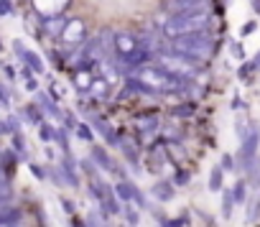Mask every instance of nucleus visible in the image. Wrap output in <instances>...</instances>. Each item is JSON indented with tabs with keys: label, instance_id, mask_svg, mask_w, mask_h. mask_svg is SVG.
<instances>
[{
	"label": "nucleus",
	"instance_id": "1",
	"mask_svg": "<svg viewBox=\"0 0 260 227\" xmlns=\"http://www.w3.org/2000/svg\"><path fill=\"white\" fill-rule=\"evenodd\" d=\"M133 84L136 89H143V92H181L184 89V79L166 72L164 67H151V64H143L138 69H133Z\"/></svg>",
	"mask_w": 260,
	"mask_h": 227
},
{
	"label": "nucleus",
	"instance_id": "2",
	"mask_svg": "<svg viewBox=\"0 0 260 227\" xmlns=\"http://www.w3.org/2000/svg\"><path fill=\"white\" fill-rule=\"evenodd\" d=\"M209 23H212V16L202 6V8H194V11L171 13L169 18H164L161 31H164L166 39H179V36H186V34H194V31H207Z\"/></svg>",
	"mask_w": 260,
	"mask_h": 227
},
{
	"label": "nucleus",
	"instance_id": "3",
	"mask_svg": "<svg viewBox=\"0 0 260 227\" xmlns=\"http://www.w3.org/2000/svg\"><path fill=\"white\" fill-rule=\"evenodd\" d=\"M171 49L191 61H202L207 56H212L214 51V39L209 36V31H194L179 39H171Z\"/></svg>",
	"mask_w": 260,
	"mask_h": 227
},
{
	"label": "nucleus",
	"instance_id": "4",
	"mask_svg": "<svg viewBox=\"0 0 260 227\" xmlns=\"http://www.w3.org/2000/svg\"><path fill=\"white\" fill-rule=\"evenodd\" d=\"M158 67H164L166 72H171V74H176V77H181V79H191L194 74H197V67H194V61L191 59H186V56H181V54H169V56H161L158 59Z\"/></svg>",
	"mask_w": 260,
	"mask_h": 227
},
{
	"label": "nucleus",
	"instance_id": "5",
	"mask_svg": "<svg viewBox=\"0 0 260 227\" xmlns=\"http://www.w3.org/2000/svg\"><path fill=\"white\" fill-rule=\"evenodd\" d=\"M59 39L67 46H82V44H87V23L82 18H67L64 31H61Z\"/></svg>",
	"mask_w": 260,
	"mask_h": 227
},
{
	"label": "nucleus",
	"instance_id": "6",
	"mask_svg": "<svg viewBox=\"0 0 260 227\" xmlns=\"http://www.w3.org/2000/svg\"><path fill=\"white\" fill-rule=\"evenodd\" d=\"M257 143H260V128L257 125H250V131L240 138V158H242V166L247 169L255 158V151H257Z\"/></svg>",
	"mask_w": 260,
	"mask_h": 227
},
{
	"label": "nucleus",
	"instance_id": "7",
	"mask_svg": "<svg viewBox=\"0 0 260 227\" xmlns=\"http://www.w3.org/2000/svg\"><path fill=\"white\" fill-rule=\"evenodd\" d=\"M67 6H69V0H34V11H36L41 18L61 16Z\"/></svg>",
	"mask_w": 260,
	"mask_h": 227
},
{
	"label": "nucleus",
	"instance_id": "8",
	"mask_svg": "<svg viewBox=\"0 0 260 227\" xmlns=\"http://www.w3.org/2000/svg\"><path fill=\"white\" fill-rule=\"evenodd\" d=\"M92 161L100 166V169H105V171H110V174H117L120 169H117V164L107 156V151L105 148H100V146H94L92 148Z\"/></svg>",
	"mask_w": 260,
	"mask_h": 227
},
{
	"label": "nucleus",
	"instance_id": "9",
	"mask_svg": "<svg viewBox=\"0 0 260 227\" xmlns=\"http://www.w3.org/2000/svg\"><path fill=\"white\" fill-rule=\"evenodd\" d=\"M64 23H67V18H64V16L41 18V28H44V34H49V36H61V31H64Z\"/></svg>",
	"mask_w": 260,
	"mask_h": 227
},
{
	"label": "nucleus",
	"instance_id": "10",
	"mask_svg": "<svg viewBox=\"0 0 260 227\" xmlns=\"http://www.w3.org/2000/svg\"><path fill=\"white\" fill-rule=\"evenodd\" d=\"M87 92H89V97H94V100H105L107 92H110V82H107L105 77H94Z\"/></svg>",
	"mask_w": 260,
	"mask_h": 227
},
{
	"label": "nucleus",
	"instance_id": "11",
	"mask_svg": "<svg viewBox=\"0 0 260 227\" xmlns=\"http://www.w3.org/2000/svg\"><path fill=\"white\" fill-rule=\"evenodd\" d=\"M166 6H169L174 13H184V11L202 8V6H204V0H166Z\"/></svg>",
	"mask_w": 260,
	"mask_h": 227
},
{
	"label": "nucleus",
	"instance_id": "12",
	"mask_svg": "<svg viewBox=\"0 0 260 227\" xmlns=\"http://www.w3.org/2000/svg\"><path fill=\"white\" fill-rule=\"evenodd\" d=\"M115 194H117V199L120 202H136V194H138V189L130 184V181H117V186H115Z\"/></svg>",
	"mask_w": 260,
	"mask_h": 227
},
{
	"label": "nucleus",
	"instance_id": "13",
	"mask_svg": "<svg viewBox=\"0 0 260 227\" xmlns=\"http://www.w3.org/2000/svg\"><path fill=\"white\" fill-rule=\"evenodd\" d=\"M117 146H120L122 156H125V158H127L130 164H133V166H138V161H141V151H138V148H136L133 143H130L127 138H120V143H117Z\"/></svg>",
	"mask_w": 260,
	"mask_h": 227
},
{
	"label": "nucleus",
	"instance_id": "14",
	"mask_svg": "<svg viewBox=\"0 0 260 227\" xmlns=\"http://www.w3.org/2000/svg\"><path fill=\"white\" fill-rule=\"evenodd\" d=\"M151 194H153L158 202H171V199H174V184H169V181H158V184L151 189Z\"/></svg>",
	"mask_w": 260,
	"mask_h": 227
},
{
	"label": "nucleus",
	"instance_id": "15",
	"mask_svg": "<svg viewBox=\"0 0 260 227\" xmlns=\"http://www.w3.org/2000/svg\"><path fill=\"white\" fill-rule=\"evenodd\" d=\"M21 59H23V61H26V67H28V69H34L36 74H41V72H44V61L39 59V54H34V51H28V49H26V51L21 54Z\"/></svg>",
	"mask_w": 260,
	"mask_h": 227
},
{
	"label": "nucleus",
	"instance_id": "16",
	"mask_svg": "<svg viewBox=\"0 0 260 227\" xmlns=\"http://www.w3.org/2000/svg\"><path fill=\"white\" fill-rule=\"evenodd\" d=\"M222 179H224V169L222 166H214L212 174H209V189L212 191H222Z\"/></svg>",
	"mask_w": 260,
	"mask_h": 227
},
{
	"label": "nucleus",
	"instance_id": "17",
	"mask_svg": "<svg viewBox=\"0 0 260 227\" xmlns=\"http://www.w3.org/2000/svg\"><path fill=\"white\" fill-rule=\"evenodd\" d=\"M36 97H39V105H41V107L49 112V115H54V118H61V110H59V107H56V105H54V102H51L46 94H41V92H39Z\"/></svg>",
	"mask_w": 260,
	"mask_h": 227
},
{
	"label": "nucleus",
	"instance_id": "18",
	"mask_svg": "<svg viewBox=\"0 0 260 227\" xmlns=\"http://www.w3.org/2000/svg\"><path fill=\"white\" fill-rule=\"evenodd\" d=\"M232 204H235L232 191H222V217H224V219L232 217Z\"/></svg>",
	"mask_w": 260,
	"mask_h": 227
},
{
	"label": "nucleus",
	"instance_id": "19",
	"mask_svg": "<svg viewBox=\"0 0 260 227\" xmlns=\"http://www.w3.org/2000/svg\"><path fill=\"white\" fill-rule=\"evenodd\" d=\"M39 133H41V141H44V143L56 141V131H54V128H49V125H44V123L39 125Z\"/></svg>",
	"mask_w": 260,
	"mask_h": 227
},
{
	"label": "nucleus",
	"instance_id": "20",
	"mask_svg": "<svg viewBox=\"0 0 260 227\" xmlns=\"http://www.w3.org/2000/svg\"><path fill=\"white\" fill-rule=\"evenodd\" d=\"M138 128L141 131H156L158 128V120L156 118H138Z\"/></svg>",
	"mask_w": 260,
	"mask_h": 227
},
{
	"label": "nucleus",
	"instance_id": "21",
	"mask_svg": "<svg viewBox=\"0 0 260 227\" xmlns=\"http://www.w3.org/2000/svg\"><path fill=\"white\" fill-rule=\"evenodd\" d=\"M232 197H235V204H242V202H245V184H242V181H237V184H235Z\"/></svg>",
	"mask_w": 260,
	"mask_h": 227
},
{
	"label": "nucleus",
	"instance_id": "22",
	"mask_svg": "<svg viewBox=\"0 0 260 227\" xmlns=\"http://www.w3.org/2000/svg\"><path fill=\"white\" fill-rule=\"evenodd\" d=\"M77 136H79L82 141H92V128L84 125V123H77Z\"/></svg>",
	"mask_w": 260,
	"mask_h": 227
},
{
	"label": "nucleus",
	"instance_id": "23",
	"mask_svg": "<svg viewBox=\"0 0 260 227\" xmlns=\"http://www.w3.org/2000/svg\"><path fill=\"white\" fill-rule=\"evenodd\" d=\"M174 184H176V186H186V184H189V171H176Z\"/></svg>",
	"mask_w": 260,
	"mask_h": 227
},
{
	"label": "nucleus",
	"instance_id": "24",
	"mask_svg": "<svg viewBox=\"0 0 260 227\" xmlns=\"http://www.w3.org/2000/svg\"><path fill=\"white\" fill-rule=\"evenodd\" d=\"M125 217H127L130 224H138V222H141V214H138L133 207H127V209H125Z\"/></svg>",
	"mask_w": 260,
	"mask_h": 227
},
{
	"label": "nucleus",
	"instance_id": "25",
	"mask_svg": "<svg viewBox=\"0 0 260 227\" xmlns=\"http://www.w3.org/2000/svg\"><path fill=\"white\" fill-rule=\"evenodd\" d=\"M13 13V3L11 0H0V16H11Z\"/></svg>",
	"mask_w": 260,
	"mask_h": 227
},
{
	"label": "nucleus",
	"instance_id": "26",
	"mask_svg": "<svg viewBox=\"0 0 260 227\" xmlns=\"http://www.w3.org/2000/svg\"><path fill=\"white\" fill-rule=\"evenodd\" d=\"M26 115H28V120H34V123L41 120V112H36V107H26Z\"/></svg>",
	"mask_w": 260,
	"mask_h": 227
},
{
	"label": "nucleus",
	"instance_id": "27",
	"mask_svg": "<svg viewBox=\"0 0 260 227\" xmlns=\"http://www.w3.org/2000/svg\"><path fill=\"white\" fill-rule=\"evenodd\" d=\"M232 54H235L237 59H242V61H245V49H242L240 44H232Z\"/></svg>",
	"mask_w": 260,
	"mask_h": 227
},
{
	"label": "nucleus",
	"instance_id": "28",
	"mask_svg": "<svg viewBox=\"0 0 260 227\" xmlns=\"http://www.w3.org/2000/svg\"><path fill=\"white\" fill-rule=\"evenodd\" d=\"M11 102V94L6 92V87L3 84H0V105H8Z\"/></svg>",
	"mask_w": 260,
	"mask_h": 227
},
{
	"label": "nucleus",
	"instance_id": "29",
	"mask_svg": "<svg viewBox=\"0 0 260 227\" xmlns=\"http://www.w3.org/2000/svg\"><path fill=\"white\" fill-rule=\"evenodd\" d=\"M11 199V186H0V202Z\"/></svg>",
	"mask_w": 260,
	"mask_h": 227
},
{
	"label": "nucleus",
	"instance_id": "30",
	"mask_svg": "<svg viewBox=\"0 0 260 227\" xmlns=\"http://www.w3.org/2000/svg\"><path fill=\"white\" fill-rule=\"evenodd\" d=\"M222 169H224V171L232 169V156H222Z\"/></svg>",
	"mask_w": 260,
	"mask_h": 227
},
{
	"label": "nucleus",
	"instance_id": "31",
	"mask_svg": "<svg viewBox=\"0 0 260 227\" xmlns=\"http://www.w3.org/2000/svg\"><path fill=\"white\" fill-rule=\"evenodd\" d=\"M31 171H34V174H36L39 179H44V176H46V174H44V169H39L36 164H31Z\"/></svg>",
	"mask_w": 260,
	"mask_h": 227
},
{
	"label": "nucleus",
	"instance_id": "32",
	"mask_svg": "<svg viewBox=\"0 0 260 227\" xmlns=\"http://www.w3.org/2000/svg\"><path fill=\"white\" fill-rule=\"evenodd\" d=\"M26 89L36 92V79H31V77H28V79H26Z\"/></svg>",
	"mask_w": 260,
	"mask_h": 227
},
{
	"label": "nucleus",
	"instance_id": "33",
	"mask_svg": "<svg viewBox=\"0 0 260 227\" xmlns=\"http://www.w3.org/2000/svg\"><path fill=\"white\" fill-rule=\"evenodd\" d=\"M252 31H255V23H245V28H242V36H245V34H252Z\"/></svg>",
	"mask_w": 260,
	"mask_h": 227
},
{
	"label": "nucleus",
	"instance_id": "34",
	"mask_svg": "<svg viewBox=\"0 0 260 227\" xmlns=\"http://www.w3.org/2000/svg\"><path fill=\"white\" fill-rule=\"evenodd\" d=\"M6 74H8V79H13V77H16V72H13V67H6Z\"/></svg>",
	"mask_w": 260,
	"mask_h": 227
},
{
	"label": "nucleus",
	"instance_id": "35",
	"mask_svg": "<svg viewBox=\"0 0 260 227\" xmlns=\"http://www.w3.org/2000/svg\"><path fill=\"white\" fill-rule=\"evenodd\" d=\"M252 64H255V69H260V51L255 54V59H252Z\"/></svg>",
	"mask_w": 260,
	"mask_h": 227
},
{
	"label": "nucleus",
	"instance_id": "36",
	"mask_svg": "<svg viewBox=\"0 0 260 227\" xmlns=\"http://www.w3.org/2000/svg\"><path fill=\"white\" fill-rule=\"evenodd\" d=\"M255 11L260 13V0H255Z\"/></svg>",
	"mask_w": 260,
	"mask_h": 227
},
{
	"label": "nucleus",
	"instance_id": "37",
	"mask_svg": "<svg viewBox=\"0 0 260 227\" xmlns=\"http://www.w3.org/2000/svg\"><path fill=\"white\" fill-rule=\"evenodd\" d=\"M0 49H3V44H0Z\"/></svg>",
	"mask_w": 260,
	"mask_h": 227
}]
</instances>
